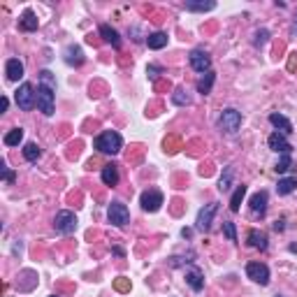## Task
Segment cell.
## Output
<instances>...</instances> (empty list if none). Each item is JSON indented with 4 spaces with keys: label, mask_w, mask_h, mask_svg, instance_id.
Returning <instances> with one entry per match:
<instances>
[{
    "label": "cell",
    "mask_w": 297,
    "mask_h": 297,
    "mask_svg": "<svg viewBox=\"0 0 297 297\" xmlns=\"http://www.w3.org/2000/svg\"><path fill=\"white\" fill-rule=\"evenodd\" d=\"M54 93H56L54 75H51L49 70H42L40 72V84H37V93H35V105L44 116L54 114Z\"/></svg>",
    "instance_id": "1"
},
{
    "label": "cell",
    "mask_w": 297,
    "mask_h": 297,
    "mask_svg": "<svg viewBox=\"0 0 297 297\" xmlns=\"http://www.w3.org/2000/svg\"><path fill=\"white\" fill-rule=\"evenodd\" d=\"M96 149L100 153H109V156H116V153L123 149V137L116 130H105L96 137Z\"/></svg>",
    "instance_id": "2"
},
{
    "label": "cell",
    "mask_w": 297,
    "mask_h": 297,
    "mask_svg": "<svg viewBox=\"0 0 297 297\" xmlns=\"http://www.w3.org/2000/svg\"><path fill=\"white\" fill-rule=\"evenodd\" d=\"M107 218H109L111 225L123 227L130 223V212H128V207L121 204V202H111L109 209H107Z\"/></svg>",
    "instance_id": "3"
},
{
    "label": "cell",
    "mask_w": 297,
    "mask_h": 297,
    "mask_svg": "<svg viewBox=\"0 0 297 297\" xmlns=\"http://www.w3.org/2000/svg\"><path fill=\"white\" fill-rule=\"evenodd\" d=\"M218 126H221V130H225L227 135H235L237 130H239V126H242V114L237 109H223L221 119H218Z\"/></svg>",
    "instance_id": "4"
},
{
    "label": "cell",
    "mask_w": 297,
    "mask_h": 297,
    "mask_svg": "<svg viewBox=\"0 0 297 297\" xmlns=\"http://www.w3.org/2000/svg\"><path fill=\"white\" fill-rule=\"evenodd\" d=\"M163 202H165V197H163V193L158 191V188H149V191H144V193H142V197H140L142 209L149 212V214L158 212V209L163 207Z\"/></svg>",
    "instance_id": "5"
},
{
    "label": "cell",
    "mask_w": 297,
    "mask_h": 297,
    "mask_svg": "<svg viewBox=\"0 0 297 297\" xmlns=\"http://www.w3.org/2000/svg\"><path fill=\"white\" fill-rule=\"evenodd\" d=\"M14 100H16V105H19V109H24V111L33 109V107H35V93H33V84L24 81V84L16 88Z\"/></svg>",
    "instance_id": "6"
},
{
    "label": "cell",
    "mask_w": 297,
    "mask_h": 297,
    "mask_svg": "<svg viewBox=\"0 0 297 297\" xmlns=\"http://www.w3.org/2000/svg\"><path fill=\"white\" fill-rule=\"evenodd\" d=\"M54 227L61 235H72L77 230V216L72 212H58L54 218Z\"/></svg>",
    "instance_id": "7"
},
{
    "label": "cell",
    "mask_w": 297,
    "mask_h": 297,
    "mask_svg": "<svg viewBox=\"0 0 297 297\" xmlns=\"http://www.w3.org/2000/svg\"><path fill=\"white\" fill-rule=\"evenodd\" d=\"M216 212H218V204H216V202L202 207L200 214H197V221H195L197 230H200V232H209V230H212V223H214V216H216Z\"/></svg>",
    "instance_id": "8"
},
{
    "label": "cell",
    "mask_w": 297,
    "mask_h": 297,
    "mask_svg": "<svg viewBox=\"0 0 297 297\" xmlns=\"http://www.w3.org/2000/svg\"><path fill=\"white\" fill-rule=\"evenodd\" d=\"M188 61H191V67L200 75H207V72L212 70V58L207 54L204 49H193L191 56H188Z\"/></svg>",
    "instance_id": "9"
},
{
    "label": "cell",
    "mask_w": 297,
    "mask_h": 297,
    "mask_svg": "<svg viewBox=\"0 0 297 297\" xmlns=\"http://www.w3.org/2000/svg\"><path fill=\"white\" fill-rule=\"evenodd\" d=\"M246 274L251 281L260 283V286H267V283H269V267H267L265 262H248Z\"/></svg>",
    "instance_id": "10"
},
{
    "label": "cell",
    "mask_w": 297,
    "mask_h": 297,
    "mask_svg": "<svg viewBox=\"0 0 297 297\" xmlns=\"http://www.w3.org/2000/svg\"><path fill=\"white\" fill-rule=\"evenodd\" d=\"M267 144H269V149L277 153H290L292 151V146L290 142L286 140V135H281V132H272L269 135V140H267Z\"/></svg>",
    "instance_id": "11"
},
{
    "label": "cell",
    "mask_w": 297,
    "mask_h": 297,
    "mask_svg": "<svg viewBox=\"0 0 297 297\" xmlns=\"http://www.w3.org/2000/svg\"><path fill=\"white\" fill-rule=\"evenodd\" d=\"M251 212L260 218L265 216V212H267V191H258L256 195L251 197Z\"/></svg>",
    "instance_id": "12"
},
{
    "label": "cell",
    "mask_w": 297,
    "mask_h": 297,
    "mask_svg": "<svg viewBox=\"0 0 297 297\" xmlns=\"http://www.w3.org/2000/svg\"><path fill=\"white\" fill-rule=\"evenodd\" d=\"M5 72H7V79L10 81H19L21 77H24V63H21L19 58H10V61L5 63Z\"/></svg>",
    "instance_id": "13"
},
{
    "label": "cell",
    "mask_w": 297,
    "mask_h": 297,
    "mask_svg": "<svg viewBox=\"0 0 297 297\" xmlns=\"http://www.w3.org/2000/svg\"><path fill=\"white\" fill-rule=\"evenodd\" d=\"M269 123H272V126L277 128V132H281V135H290L292 132V123L288 121L283 114H269Z\"/></svg>",
    "instance_id": "14"
},
{
    "label": "cell",
    "mask_w": 297,
    "mask_h": 297,
    "mask_svg": "<svg viewBox=\"0 0 297 297\" xmlns=\"http://www.w3.org/2000/svg\"><path fill=\"white\" fill-rule=\"evenodd\" d=\"M84 61H86V58H84V51H81L79 47L70 44L65 49V63H67V65H77V67H79Z\"/></svg>",
    "instance_id": "15"
},
{
    "label": "cell",
    "mask_w": 297,
    "mask_h": 297,
    "mask_svg": "<svg viewBox=\"0 0 297 297\" xmlns=\"http://www.w3.org/2000/svg\"><path fill=\"white\" fill-rule=\"evenodd\" d=\"M100 35H102V40L109 42V44L114 47V49H119V47H121V37H119V33H116L114 28H111V26L102 24V26H100Z\"/></svg>",
    "instance_id": "16"
},
{
    "label": "cell",
    "mask_w": 297,
    "mask_h": 297,
    "mask_svg": "<svg viewBox=\"0 0 297 297\" xmlns=\"http://www.w3.org/2000/svg\"><path fill=\"white\" fill-rule=\"evenodd\" d=\"M248 246H253V248H260V251H267V235L265 232H260V230H251L248 232Z\"/></svg>",
    "instance_id": "17"
},
{
    "label": "cell",
    "mask_w": 297,
    "mask_h": 297,
    "mask_svg": "<svg viewBox=\"0 0 297 297\" xmlns=\"http://www.w3.org/2000/svg\"><path fill=\"white\" fill-rule=\"evenodd\" d=\"M102 184L105 186H116L119 184V170H116V165H105L102 167Z\"/></svg>",
    "instance_id": "18"
},
{
    "label": "cell",
    "mask_w": 297,
    "mask_h": 297,
    "mask_svg": "<svg viewBox=\"0 0 297 297\" xmlns=\"http://www.w3.org/2000/svg\"><path fill=\"white\" fill-rule=\"evenodd\" d=\"M214 81H216V75H214L212 70L207 72V75H202V79L197 81V93H202V96H207V93H212Z\"/></svg>",
    "instance_id": "19"
},
{
    "label": "cell",
    "mask_w": 297,
    "mask_h": 297,
    "mask_svg": "<svg viewBox=\"0 0 297 297\" xmlns=\"http://www.w3.org/2000/svg\"><path fill=\"white\" fill-rule=\"evenodd\" d=\"M186 281L195 292H200L202 288H204V277H202L200 269H191V272H186Z\"/></svg>",
    "instance_id": "20"
},
{
    "label": "cell",
    "mask_w": 297,
    "mask_h": 297,
    "mask_svg": "<svg viewBox=\"0 0 297 297\" xmlns=\"http://www.w3.org/2000/svg\"><path fill=\"white\" fill-rule=\"evenodd\" d=\"M295 188H297V176H286V179H279V184H277L279 195H290Z\"/></svg>",
    "instance_id": "21"
},
{
    "label": "cell",
    "mask_w": 297,
    "mask_h": 297,
    "mask_svg": "<svg viewBox=\"0 0 297 297\" xmlns=\"http://www.w3.org/2000/svg\"><path fill=\"white\" fill-rule=\"evenodd\" d=\"M19 26H21V31H37V16L33 14L31 10H26L24 12V16L19 19Z\"/></svg>",
    "instance_id": "22"
},
{
    "label": "cell",
    "mask_w": 297,
    "mask_h": 297,
    "mask_svg": "<svg viewBox=\"0 0 297 297\" xmlns=\"http://www.w3.org/2000/svg\"><path fill=\"white\" fill-rule=\"evenodd\" d=\"M244 195H246V186H244V184H239V186L235 188V193H232V197H230V212H235V214L239 212Z\"/></svg>",
    "instance_id": "23"
},
{
    "label": "cell",
    "mask_w": 297,
    "mask_h": 297,
    "mask_svg": "<svg viewBox=\"0 0 297 297\" xmlns=\"http://www.w3.org/2000/svg\"><path fill=\"white\" fill-rule=\"evenodd\" d=\"M146 44H149V49H163V47H167V33H151V35L146 37Z\"/></svg>",
    "instance_id": "24"
},
{
    "label": "cell",
    "mask_w": 297,
    "mask_h": 297,
    "mask_svg": "<svg viewBox=\"0 0 297 297\" xmlns=\"http://www.w3.org/2000/svg\"><path fill=\"white\" fill-rule=\"evenodd\" d=\"M3 142H5L7 146H19L21 142H24V128H12V130L3 137Z\"/></svg>",
    "instance_id": "25"
},
{
    "label": "cell",
    "mask_w": 297,
    "mask_h": 297,
    "mask_svg": "<svg viewBox=\"0 0 297 297\" xmlns=\"http://www.w3.org/2000/svg\"><path fill=\"white\" fill-rule=\"evenodd\" d=\"M40 146H37L35 144V142H31V144H26L24 146V158H26V161H28V163H35L37 161V158H40Z\"/></svg>",
    "instance_id": "26"
},
{
    "label": "cell",
    "mask_w": 297,
    "mask_h": 297,
    "mask_svg": "<svg viewBox=\"0 0 297 297\" xmlns=\"http://www.w3.org/2000/svg\"><path fill=\"white\" fill-rule=\"evenodd\" d=\"M216 7V3L214 0H209V3H186V10L188 12H209V10H214Z\"/></svg>",
    "instance_id": "27"
},
{
    "label": "cell",
    "mask_w": 297,
    "mask_h": 297,
    "mask_svg": "<svg viewBox=\"0 0 297 297\" xmlns=\"http://www.w3.org/2000/svg\"><path fill=\"white\" fill-rule=\"evenodd\" d=\"M232 176H235V170H232V167H225V174H223V176H221V181H218V191H221V193L230 191Z\"/></svg>",
    "instance_id": "28"
},
{
    "label": "cell",
    "mask_w": 297,
    "mask_h": 297,
    "mask_svg": "<svg viewBox=\"0 0 297 297\" xmlns=\"http://www.w3.org/2000/svg\"><path fill=\"white\" fill-rule=\"evenodd\" d=\"M290 165H292L290 153H281V158H279V163H277V167H274V170H277L279 174H283V172L290 170Z\"/></svg>",
    "instance_id": "29"
},
{
    "label": "cell",
    "mask_w": 297,
    "mask_h": 297,
    "mask_svg": "<svg viewBox=\"0 0 297 297\" xmlns=\"http://www.w3.org/2000/svg\"><path fill=\"white\" fill-rule=\"evenodd\" d=\"M172 100H174V105H179V107L191 105V98L186 96V91H184V88H176L174 96H172Z\"/></svg>",
    "instance_id": "30"
},
{
    "label": "cell",
    "mask_w": 297,
    "mask_h": 297,
    "mask_svg": "<svg viewBox=\"0 0 297 297\" xmlns=\"http://www.w3.org/2000/svg\"><path fill=\"white\" fill-rule=\"evenodd\" d=\"M223 232H225V237L230 242H237V227L232 221H223Z\"/></svg>",
    "instance_id": "31"
},
{
    "label": "cell",
    "mask_w": 297,
    "mask_h": 297,
    "mask_svg": "<svg viewBox=\"0 0 297 297\" xmlns=\"http://www.w3.org/2000/svg\"><path fill=\"white\" fill-rule=\"evenodd\" d=\"M267 37H269V33H267L265 28H262V31L256 33V40H253V44H256V47H262V44L267 42Z\"/></svg>",
    "instance_id": "32"
},
{
    "label": "cell",
    "mask_w": 297,
    "mask_h": 297,
    "mask_svg": "<svg viewBox=\"0 0 297 297\" xmlns=\"http://www.w3.org/2000/svg\"><path fill=\"white\" fill-rule=\"evenodd\" d=\"M3 179H5L7 184H12V181H14V179H16V176H14V172H12V170H7V167H3Z\"/></svg>",
    "instance_id": "33"
},
{
    "label": "cell",
    "mask_w": 297,
    "mask_h": 297,
    "mask_svg": "<svg viewBox=\"0 0 297 297\" xmlns=\"http://www.w3.org/2000/svg\"><path fill=\"white\" fill-rule=\"evenodd\" d=\"M146 72H149V75H151V77H153V79H156V77H158V75H161V72H163V70H161V67H158V65H149V70H146Z\"/></svg>",
    "instance_id": "34"
},
{
    "label": "cell",
    "mask_w": 297,
    "mask_h": 297,
    "mask_svg": "<svg viewBox=\"0 0 297 297\" xmlns=\"http://www.w3.org/2000/svg\"><path fill=\"white\" fill-rule=\"evenodd\" d=\"M7 107H10V100L3 98V102H0V111H7Z\"/></svg>",
    "instance_id": "35"
},
{
    "label": "cell",
    "mask_w": 297,
    "mask_h": 297,
    "mask_svg": "<svg viewBox=\"0 0 297 297\" xmlns=\"http://www.w3.org/2000/svg\"><path fill=\"white\" fill-rule=\"evenodd\" d=\"M193 235V230H191V227H184V230H181V237H184V239H188V237H191Z\"/></svg>",
    "instance_id": "36"
},
{
    "label": "cell",
    "mask_w": 297,
    "mask_h": 297,
    "mask_svg": "<svg viewBox=\"0 0 297 297\" xmlns=\"http://www.w3.org/2000/svg\"><path fill=\"white\" fill-rule=\"evenodd\" d=\"M274 230H283V221H277V223H274Z\"/></svg>",
    "instance_id": "37"
},
{
    "label": "cell",
    "mask_w": 297,
    "mask_h": 297,
    "mask_svg": "<svg viewBox=\"0 0 297 297\" xmlns=\"http://www.w3.org/2000/svg\"><path fill=\"white\" fill-rule=\"evenodd\" d=\"M49 297H58V295H49Z\"/></svg>",
    "instance_id": "38"
},
{
    "label": "cell",
    "mask_w": 297,
    "mask_h": 297,
    "mask_svg": "<svg viewBox=\"0 0 297 297\" xmlns=\"http://www.w3.org/2000/svg\"><path fill=\"white\" fill-rule=\"evenodd\" d=\"M277 297H281V295H277Z\"/></svg>",
    "instance_id": "39"
}]
</instances>
